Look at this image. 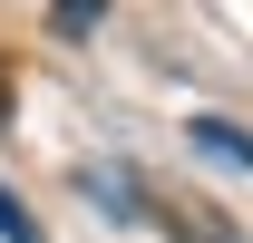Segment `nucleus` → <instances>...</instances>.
<instances>
[{"label":"nucleus","mask_w":253,"mask_h":243,"mask_svg":"<svg viewBox=\"0 0 253 243\" xmlns=\"http://www.w3.org/2000/svg\"><path fill=\"white\" fill-rule=\"evenodd\" d=\"M107 20V0H59V30H97Z\"/></svg>","instance_id":"4"},{"label":"nucleus","mask_w":253,"mask_h":243,"mask_svg":"<svg viewBox=\"0 0 253 243\" xmlns=\"http://www.w3.org/2000/svg\"><path fill=\"white\" fill-rule=\"evenodd\" d=\"M0 243H39V214L20 204V195H10V185H0Z\"/></svg>","instance_id":"3"},{"label":"nucleus","mask_w":253,"mask_h":243,"mask_svg":"<svg viewBox=\"0 0 253 243\" xmlns=\"http://www.w3.org/2000/svg\"><path fill=\"white\" fill-rule=\"evenodd\" d=\"M185 136H195V156H224V165H244V175H253V136H244V126H224V117H195Z\"/></svg>","instance_id":"1"},{"label":"nucleus","mask_w":253,"mask_h":243,"mask_svg":"<svg viewBox=\"0 0 253 243\" xmlns=\"http://www.w3.org/2000/svg\"><path fill=\"white\" fill-rule=\"evenodd\" d=\"M88 195L117 204V214H136V175H117V165H88Z\"/></svg>","instance_id":"2"}]
</instances>
